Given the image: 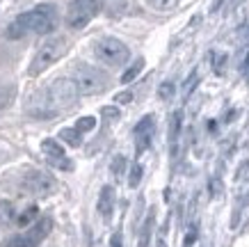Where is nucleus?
Instances as JSON below:
<instances>
[{
  "mask_svg": "<svg viewBox=\"0 0 249 247\" xmlns=\"http://www.w3.org/2000/svg\"><path fill=\"white\" fill-rule=\"evenodd\" d=\"M130 101H133V92H121V94H117V96H114V103H117V105L130 103Z\"/></svg>",
  "mask_w": 249,
  "mask_h": 247,
  "instance_id": "b1692460",
  "label": "nucleus"
},
{
  "mask_svg": "<svg viewBox=\"0 0 249 247\" xmlns=\"http://www.w3.org/2000/svg\"><path fill=\"white\" fill-rule=\"evenodd\" d=\"M78 96H80V92H78V85L73 78H57L46 90V103L51 105L55 113L62 108H71L78 101Z\"/></svg>",
  "mask_w": 249,
  "mask_h": 247,
  "instance_id": "20e7f679",
  "label": "nucleus"
},
{
  "mask_svg": "<svg viewBox=\"0 0 249 247\" xmlns=\"http://www.w3.org/2000/svg\"><path fill=\"white\" fill-rule=\"evenodd\" d=\"M14 96H16L14 85H7V87H0V110H5V108H9V105L14 103Z\"/></svg>",
  "mask_w": 249,
  "mask_h": 247,
  "instance_id": "dca6fc26",
  "label": "nucleus"
},
{
  "mask_svg": "<svg viewBox=\"0 0 249 247\" xmlns=\"http://www.w3.org/2000/svg\"><path fill=\"white\" fill-rule=\"evenodd\" d=\"M57 25V9L53 5H39V7L23 12L21 16H16L14 21L7 25L5 37L7 39H21L28 32L35 35H48L55 30Z\"/></svg>",
  "mask_w": 249,
  "mask_h": 247,
  "instance_id": "f257e3e1",
  "label": "nucleus"
},
{
  "mask_svg": "<svg viewBox=\"0 0 249 247\" xmlns=\"http://www.w3.org/2000/svg\"><path fill=\"white\" fill-rule=\"evenodd\" d=\"M124 165H126V158H124V156H117V158H114L112 165H110V170H112V174L121 176V172H124Z\"/></svg>",
  "mask_w": 249,
  "mask_h": 247,
  "instance_id": "5701e85b",
  "label": "nucleus"
},
{
  "mask_svg": "<svg viewBox=\"0 0 249 247\" xmlns=\"http://www.w3.org/2000/svg\"><path fill=\"white\" fill-rule=\"evenodd\" d=\"M16 217L18 215H16V210H14V204L2 199L0 202V225H9V222H14Z\"/></svg>",
  "mask_w": 249,
  "mask_h": 247,
  "instance_id": "ddd939ff",
  "label": "nucleus"
},
{
  "mask_svg": "<svg viewBox=\"0 0 249 247\" xmlns=\"http://www.w3.org/2000/svg\"><path fill=\"white\" fill-rule=\"evenodd\" d=\"M41 151L46 153V158H48L51 165H57L60 170H67V172L73 170V163L64 156V149H62L60 142H55V140H44V142H41Z\"/></svg>",
  "mask_w": 249,
  "mask_h": 247,
  "instance_id": "1a4fd4ad",
  "label": "nucleus"
},
{
  "mask_svg": "<svg viewBox=\"0 0 249 247\" xmlns=\"http://www.w3.org/2000/svg\"><path fill=\"white\" fill-rule=\"evenodd\" d=\"M37 220H39V209L37 206H30V209H25L21 215L16 217V225L28 227V225H32V222H37Z\"/></svg>",
  "mask_w": 249,
  "mask_h": 247,
  "instance_id": "2eb2a0df",
  "label": "nucleus"
},
{
  "mask_svg": "<svg viewBox=\"0 0 249 247\" xmlns=\"http://www.w3.org/2000/svg\"><path fill=\"white\" fill-rule=\"evenodd\" d=\"M53 231V217H39L37 222L21 236H14L5 243V247H39L48 238V233Z\"/></svg>",
  "mask_w": 249,
  "mask_h": 247,
  "instance_id": "0eeeda50",
  "label": "nucleus"
},
{
  "mask_svg": "<svg viewBox=\"0 0 249 247\" xmlns=\"http://www.w3.org/2000/svg\"><path fill=\"white\" fill-rule=\"evenodd\" d=\"M69 51V39L62 37V35H55V37H48L44 44L39 46L37 55H35V60L30 64V76H39L44 74L46 69H51L55 62H60Z\"/></svg>",
  "mask_w": 249,
  "mask_h": 247,
  "instance_id": "f03ea898",
  "label": "nucleus"
},
{
  "mask_svg": "<svg viewBox=\"0 0 249 247\" xmlns=\"http://www.w3.org/2000/svg\"><path fill=\"white\" fill-rule=\"evenodd\" d=\"M60 140H62V142H67L69 147H80V144H83V133H80L76 126H73V128H62V131H60Z\"/></svg>",
  "mask_w": 249,
  "mask_h": 247,
  "instance_id": "f8f14e48",
  "label": "nucleus"
},
{
  "mask_svg": "<svg viewBox=\"0 0 249 247\" xmlns=\"http://www.w3.org/2000/svg\"><path fill=\"white\" fill-rule=\"evenodd\" d=\"M98 7H101V0H71V5L67 9V28L71 30H83L85 25L98 14Z\"/></svg>",
  "mask_w": 249,
  "mask_h": 247,
  "instance_id": "423d86ee",
  "label": "nucleus"
},
{
  "mask_svg": "<svg viewBox=\"0 0 249 247\" xmlns=\"http://www.w3.org/2000/svg\"><path fill=\"white\" fill-rule=\"evenodd\" d=\"M178 2L181 0H146V5L158 9V12H172V9L178 7Z\"/></svg>",
  "mask_w": 249,
  "mask_h": 247,
  "instance_id": "f3484780",
  "label": "nucleus"
},
{
  "mask_svg": "<svg viewBox=\"0 0 249 247\" xmlns=\"http://www.w3.org/2000/svg\"><path fill=\"white\" fill-rule=\"evenodd\" d=\"M76 128L80 133H89V131L96 128V119H94V117H80V119L76 121Z\"/></svg>",
  "mask_w": 249,
  "mask_h": 247,
  "instance_id": "aec40b11",
  "label": "nucleus"
},
{
  "mask_svg": "<svg viewBox=\"0 0 249 247\" xmlns=\"http://www.w3.org/2000/svg\"><path fill=\"white\" fill-rule=\"evenodd\" d=\"M101 114H103V119L106 121H117L121 113H119V108H117V105H106V108L101 110Z\"/></svg>",
  "mask_w": 249,
  "mask_h": 247,
  "instance_id": "412c9836",
  "label": "nucleus"
},
{
  "mask_svg": "<svg viewBox=\"0 0 249 247\" xmlns=\"http://www.w3.org/2000/svg\"><path fill=\"white\" fill-rule=\"evenodd\" d=\"M151 229H153V213L146 217V222L142 227V233H140V247H149V240H151Z\"/></svg>",
  "mask_w": 249,
  "mask_h": 247,
  "instance_id": "a211bd4d",
  "label": "nucleus"
},
{
  "mask_svg": "<svg viewBox=\"0 0 249 247\" xmlns=\"http://www.w3.org/2000/svg\"><path fill=\"white\" fill-rule=\"evenodd\" d=\"M73 80L78 85V92L80 96H94V94H101L106 92L107 87V76L101 71V69H94L89 64H76L73 67Z\"/></svg>",
  "mask_w": 249,
  "mask_h": 247,
  "instance_id": "39448f33",
  "label": "nucleus"
},
{
  "mask_svg": "<svg viewBox=\"0 0 249 247\" xmlns=\"http://www.w3.org/2000/svg\"><path fill=\"white\" fill-rule=\"evenodd\" d=\"M158 96L160 98H172L174 96V82H162V85H160V90H158Z\"/></svg>",
  "mask_w": 249,
  "mask_h": 247,
  "instance_id": "4be33fe9",
  "label": "nucleus"
},
{
  "mask_svg": "<svg viewBox=\"0 0 249 247\" xmlns=\"http://www.w3.org/2000/svg\"><path fill=\"white\" fill-rule=\"evenodd\" d=\"M140 181H142V165L135 163L130 167V174H128V186L130 188H137L140 186Z\"/></svg>",
  "mask_w": 249,
  "mask_h": 247,
  "instance_id": "6ab92c4d",
  "label": "nucleus"
},
{
  "mask_svg": "<svg viewBox=\"0 0 249 247\" xmlns=\"http://www.w3.org/2000/svg\"><path fill=\"white\" fill-rule=\"evenodd\" d=\"M153 114H146V117H142L140 119V124L135 126V131H133V135H135V142H137V153H142L149 144H151V135H153V128H156V124H153Z\"/></svg>",
  "mask_w": 249,
  "mask_h": 247,
  "instance_id": "9d476101",
  "label": "nucleus"
},
{
  "mask_svg": "<svg viewBox=\"0 0 249 247\" xmlns=\"http://www.w3.org/2000/svg\"><path fill=\"white\" fill-rule=\"evenodd\" d=\"M110 247H121V233L119 231L112 236V240H110Z\"/></svg>",
  "mask_w": 249,
  "mask_h": 247,
  "instance_id": "393cba45",
  "label": "nucleus"
},
{
  "mask_svg": "<svg viewBox=\"0 0 249 247\" xmlns=\"http://www.w3.org/2000/svg\"><path fill=\"white\" fill-rule=\"evenodd\" d=\"M91 51L107 67H124L130 60V48L117 37H101L94 41Z\"/></svg>",
  "mask_w": 249,
  "mask_h": 247,
  "instance_id": "7ed1b4c3",
  "label": "nucleus"
},
{
  "mask_svg": "<svg viewBox=\"0 0 249 247\" xmlns=\"http://www.w3.org/2000/svg\"><path fill=\"white\" fill-rule=\"evenodd\" d=\"M23 188L32 192V195H51L55 190V181L51 174L41 172V170H28L23 176Z\"/></svg>",
  "mask_w": 249,
  "mask_h": 247,
  "instance_id": "6e6552de",
  "label": "nucleus"
},
{
  "mask_svg": "<svg viewBox=\"0 0 249 247\" xmlns=\"http://www.w3.org/2000/svg\"><path fill=\"white\" fill-rule=\"evenodd\" d=\"M242 0H233V7H238V5H240Z\"/></svg>",
  "mask_w": 249,
  "mask_h": 247,
  "instance_id": "a878e982",
  "label": "nucleus"
},
{
  "mask_svg": "<svg viewBox=\"0 0 249 247\" xmlns=\"http://www.w3.org/2000/svg\"><path fill=\"white\" fill-rule=\"evenodd\" d=\"M142 69H144V60H142V57H137V60L133 62V64H130L128 71H124V76H121V82H124V85L133 82V80L137 78V76L142 74Z\"/></svg>",
  "mask_w": 249,
  "mask_h": 247,
  "instance_id": "4468645a",
  "label": "nucleus"
},
{
  "mask_svg": "<svg viewBox=\"0 0 249 247\" xmlns=\"http://www.w3.org/2000/svg\"><path fill=\"white\" fill-rule=\"evenodd\" d=\"M98 213L103 217H110L114 210V188L112 186H103L101 188V195H98V204H96Z\"/></svg>",
  "mask_w": 249,
  "mask_h": 247,
  "instance_id": "9b49d317",
  "label": "nucleus"
}]
</instances>
